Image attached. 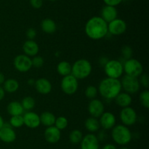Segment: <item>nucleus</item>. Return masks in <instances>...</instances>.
Masks as SVG:
<instances>
[{
  "label": "nucleus",
  "instance_id": "obj_1",
  "mask_svg": "<svg viewBox=\"0 0 149 149\" xmlns=\"http://www.w3.org/2000/svg\"><path fill=\"white\" fill-rule=\"evenodd\" d=\"M84 31L89 38L98 40L109 34L108 23L100 16H94L87 20Z\"/></svg>",
  "mask_w": 149,
  "mask_h": 149
},
{
  "label": "nucleus",
  "instance_id": "obj_2",
  "mask_svg": "<svg viewBox=\"0 0 149 149\" xmlns=\"http://www.w3.org/2000/svg\"><path fill=\"white\" fill-rule=\"evenodd\" d=\"M122 85L119 79L106 77L100 82L98 92L106 99H114V98L122 91Z\"/></svg>",
  "mask_w": 149,
  "mask_h": 149
},
{
  "label": "nucleus",
  "instance_id": "obj_3",
  "mask_svg": "<svg viewBox=\"0 0 149 149\" xmlns=\"http://www.w3.org/2000/svg\"><path fill=\"white\" fill-rule=\"evenodd\" d=\"M111 137L116 144L125 146L132 140V133L127 127L119 124L111 129Z\"/></svg>",
  "mask_w": 149,
  "mask_h": 149
},
{
  "label": "nucleus",
  "instance_id": "obj_4",
  "mask_svg": "<svg viewBox=\"0 0 149 149\" xmlns=\"http://www.w3.org/2000/svg\"><path fill=\"white\" fill-rule=\"evenodd\" d=\"M92 72L91 63L87 59L81 58L74 63L71 65V74L77 80L87 78Z\"/></svg>",
  "mask_w": 149,
  "mask_h": 149
},
{
  "label": "nucleus",
  "instance_id": "obj_5",
  "mask_svg": "<svg viewBox=\"0 0 149 149\" xmlns=\"http://www.w3.org/2000/svg\"><path fill=\"white\" fill-rule=\"evenodd\" d=\"M104 72L107 77L119 79L124 73L123 64L118 60H109L104 65Z\"/></svg>",
  "mask_w": 149,
  "mask_h": 149
},
{
  "label": "nucleus",
  "instance_id": "obj_6",
  "mask_svg": "<svg viewBox=\"0 0 149 149\" xmlns=\"http://www.w3.org/2000/svg\"><path fill=\"white\" fill-rule=\"evenodd\" d=\"M124 72L126 74L132 77H138L143 73V67L141 61L135 58H130L126 60L123 64Z\"/></svg>",
  "mask_w": 149,
  "mask_h": 149
},
{
  "label": "nucleus",
  "instance_id": "obj_7",
  "mask_svg": "<svg viewBox=\"0 0 149 149\" xmlns=\"http://www.w3.org/2000/svg\"><path fill=\"white\" fill-rule=\"evenodd\" d=\"M120 82L121 85H122V89H123L125 92L130 93V94L136 93L139 91L140 87H141L138 77H132V76L127 75V74L123 76Z\"/></svg>",
  "mask_w": 149,
  "mask_h": 149
},
{
  "label": "nucleus",
  "instance_id": "obj_8",
  "mask_svg": "<svg viewBox=\"0 0 149 149\" xmlns=\"http://www.w3.org/2000/svg\"><path fill=\"white\" fill-rule=\"evenodd\" d=\"M61 87L63 91L68 95H72L77 92L79 87L78 80L72 74L64 76L61 83Z\"/></svg>",
  "mask_w": 149,
  "mask_h": 149
},
{
  "label": "nucleus",
  "instance_id": "obj_9",
  "mask_svg": "<svg viewBox=\"0 0 149 149\" xmlns=\"http://www.w3.org/2000/svg\"><path fill=\"white\" fill-rule=\"evenodd\" d=\"M119 118L123 125L129 127L136 123L138 115L134 108L131 107H126V108H122V110L120 111Z\"/></svg>",
  "mask_w": 149,
  "mask_h": 149
},
{
  "label": "nucleus",
  "instance_id": "obj_10",
  "mask_svg": "<svg viewBox=\"0 0 149 149\" xmlns=\"http://www.w3.org/2000/svg\"><path fill=\"white\" fill-rule=\"evenodd\" d=\"M13 64L17 71L20 72H26L32 67L31 58L25 54H20L14 58Z\"/></svg>",
  "mask_w": 149,
  "mask_h": 149
},
{
  "label": "nucleus",
  "instance_id": "obj_11",
  "mask_svg": "<svg viewBox=\"0 0 149 149\" xmlns=\"http://www.w3.org/2000/svg\"><path fill=\"white\" fill-rule=\"evenodd\" d=\"M127 30V23L124 20L116 18L108 23V32L112 35L119 36Z\"/></svg>",
  "mask_w": 149,
  "mask_h": 149
},
{
  "label": "nucleus",
  "instance_id": "obj_12",
  "mask_svg": "<svg viewBox=\"0 0 149 149\" xmlns=\"http://www.w3.org/2000/svg\"><path fill=\"white\" fill-rule=\"evenodd\" d=\"M88 112L92 117L100 118L105 112V106L101 100L98 99H91L88 105Z\"/></svg>",
  "mask_w": 149,
  "mask_h": 149
},
{
  "label": "nucleus",
  "instance_id": "obj_13",
  "mask_svg": "<svg viewBox=\"0 0 149 149\" xmlns=\"http://www.w3.org/2000/svg\"><path fill=\"white\" fill-rule=\"evenodd\" d=\"M81 149H99V140L94 134H87L84 136L80 143Z\"/></svg>",
  "mask_w": 149,
  "mask_h": 149
},
{
  "label": "nucleus",
  "instance_id": "obj_14",
  "mask_svg": "<svg viewBox=\"0 0 149 149\" xmlns=\"http://www.w3.org/2000/svg\"><path fill=\"white\" fill-rule=\"evenodd\" d=\"M116 117L114 114L111 112H104L100 116L99 123L100 127L105 130L111 129L116 125Z\"/></svg>",
  "mask_w": 149,
  "mask_h": 149
},
{
  "label": "nucleus",
  "instance_id": "obj_15",
  "mask_svg": "<svg viewBox=\"0 0 149 149\" xmlns=\"http://www.w3.org/2000/svg\"><path fill=\"white\" fill-rule=\"evenodd\" d=\"M24 125L30 129H36L41 124L39 115L33 111H27L23 115Z\"/></svg>",
  "mask_w": 149,
  "mask_h": 149
},
{
  "label": "nucleus",
  "instance_id": "obj_16",
  "mask_svg": "<svg viewBox=\"0 0 149 149\" xmlns=\"http://www.w3.org/2000/svg\"><path fill=\"white\" fill-rule=\"evenodd\" d=\"M44 137L47 142L49 143H56L61 140V130L58 129L55 126L47 127L44 132Z\"/></svg>",
  "mask_w": 149,
  "mask_h": 149
},
{
  "label": "nucleus",
  "instance_id": "obj_17",
  "mask_svg": "<svg viewBox=\"0 0 149 149\" xmlns=\"http://www.w3.org/2000/svg\"><path fill=\"white\" fill-rule=\"evenodd\" d=\"M16 133L13 127L4 124L0 129V140L6 143H11L15 140Z\"/></svg>",
  "mask_w": 149,
  "mask_h": 149
},
{
  "label": "nucleus",
  "instance_id": "obj_18",
  "mask_svg": "<svg viewBox=\"0 0 149 149\" xmlns=\"http://www.w3.org/2000/svg\"><path fill=\"white\" fill-rule=\"evenodd\" d=\"M34 87L38 93L43 95L50 93L52 89V83L48 79L45 78V77H41L35 80Z\"/></svg>",
  "mask_w": 149,
  "mask_h": 149
},
{
  "label": "nucleus",
  "instance_id": "obj_19",
  "mask_svg": "<svg viewBox=\"0 0 149 149\" xmlns=\"http://www.w3.org/2000/svg\"><path fill=\"white\" fill-rule=\"evenodd\" d=\"M118 12L116 7L105 5L100 11V17L107 23L117 18Z\"/></svg>",
  "mask_w": 149,
  "mask_h": 149
},
{
  "label": "nucleus",
  "instance_id": "obj_20",
  "mask_svg": "<svg viewBox=\"0 0 149 149\" xmlns=\"http://www.w3.org/2000/svg\"><path fill=\"white\" fill-rule=\"evenodd\" d=\"M23 50L25 55L29 57H33L37 55V53H39V45L34 40L27 39L23 43Z\"/></svg>",
  "mask_w": 149,
  "mask_h": 149
},
{
  "label": "nucleus",
  "instance_id": "obj_21",
  "mask_svg": "<svg viewBox=\"0 0 149 149\" xmlns=\"http://www.w3.org/2000/svg\"><path fill=\"white\" fill-rule=\"evenodd\" d=\"M114 99L116 105L122 108H126V107H130L132 102L131 94L127 93V92L121 91L120 93L114 98Z\"/></svg>",
  "mask_w": 149,
  "mask_h": 149
},
{
  "label": "nucleus",
  "instance_id": "obj_22",
  "mask_svg": "<svg viewBox=\"0 0 149 149\" xmlns=\"http://www.w3.org/2000/svg\"><path fill=\"white\" fill-rule=\"evenodd\" d=\"M7 112L10 114L11 116L14 115H21L23 114L24 110L22 107L21 103L17 101H13L8 104L7 107Z\"/></svg>",
  "mask_w": 149,
  "mask_h": 149
},
{
  "label": "nucleus",
  "instance_id": "obj_23",
  "mask_svg": "<svg viewBox=\"0 0 149 149\" xmlns=\"http://www.w3.org/2000/svg\"><path fill=\"white\" fill-rule=\"evenodd\" d=\"M41 29L45 33L52 34L56 32L57 25L52 19L45 18L41 23Z\"/></svg>",
  "mask_w": 149,
  "mask_h": 149
},
{
  "label": "nucleus",
  "instance_id": "obj_24",
  "mask_svg": "<svg viewBox=\"0 0 149 149\" xmlns=\"http://www.w3.org/2000/svg\"><path fill=\"white\" fill-rule=\"evenodd\" d=\"M39 118H40L41 124L47 127L54 126L55 119H56L55 115L52 112H49V111H45V112H42L39 115Z\"/></svg>",
  "mask_w": 149,
  "mask_h": 149
},
{
  "label": "nucleus",
  "instance_id": "obj_25",
  "mask_svg": "<svg viewBox=\"0 0 149 149\" xmlns=\"http://www.w3.org/2000/svg\"><path fill=\"white\" fill-rule=\"evenodd\" d=\"M3 89L4 91L7 93H13L17 91L19 89V83L14 78H10L5 80L3 83Z\"/></svg>",
  "mask_w": 149,
  "mask_h": 149
},
{
  "label": "nucleus",
  "instance_id": "obj_26",
  "mask_svg": "<svg viewBox=\"0 0 149 149\" xmlns=\"http://www.w3.org/2000/svg\"><path fill=\"white\" fill-rule=\"evenodd\" d=\"M84 126L87 130L90 132H95V131H98L100 129V123H99V120L97 118L95 117L90 116V118H87L84 122Z\"/></svg>",
  "mask_w": 149,
  "mask_h": 149
},
{
  "label": "nucleus",
  "instance_id": "obj_27",
  "mask_svg": "<svg viewBox=\"0 0 149 149\" xmlns=\"http://www.w3.org/2000/svg\"><path fill=\"white\" fill-rule=\"evenodd\" d=\"M57 71L60 75L66 76L71 74V65L68 61H62L57 66Z\"/></svg>",
  "mask_w": 149,
  "mask_h": 149
},
{
  "label": "nucleus",
  "instance_id": "obj_28",
  "mask_svg": "<svg viewBox=\"0 0 149 149\" xmlns=\"http://www.w3.org/2000/svg\"><path fill=\"white\" fill-rule=\"evenodd\" d=\"M20 103H21V105L24 110L31 111L32 109L34 108L36 102H35L34 99H33L32 96H25V97L22 99Z\"/></svg>",
  "mask_w": 149,
  "mask_h": 149
},
{
  "label": "nucleus",
  "instance_id": "obj_29",
  "mask_svg": "<svg viewBox=\"0 0 149 149\" xmlns=\"http://www.w3.org/2000/svg\"><path fill=\"white\" fill-rule=\"evenodd\" d=\"M83 138V134L80 130L74 129L70 132L69 140L72 144H79Z\"/></svg>",
  "mask_w": 149,
  "mask_h": 149
},
{
  "label": "nucleus",
  "instance_id": "obj_30",
  "mask_svg": "<svg viewBox=\"0 0 149 149\" xmlns=\"http://www.w3.org/2000/svg\"><path fill=\"white\" fill-rule=\"evenodd\" d=\"M9 123H10V127H14V128H20L22 126L24 125L23 115L11 116Z\"/></svg>",
  "mask_w": 149,
  "mask_h": 149
},
{
  "label": "nucleus",
  "instance_id": "obj_31",
  "mask_svg": "<svg viewBox=\"0 0 149 149\" xmlns=\"http://www.w3.org/2000/svg\"><path fill=\"white\" fill-rule=\"evenodd\" d=\"M55 127L59 130H63L68 127V121L65 116H59L56 118L55 121Z\"/></svg>",
  "mask_w": 149,
  "mask_h": 149
},
{
  "label": "nucleus",
  "instance_id": "obj_32",
  "mask_svg": "<svg viewBox=\"0 0 149 149\" xmlns=\"http://www.w3.org/2000/svg\"><path fill=\"white\" fill-rule=\"evenodd\" d=\"M139 100L141 105L146 108H149V91L148 89L143 91L139 96Z\"/></svg>",
  "mask_w": 149,
  "mask_h": 149
},
{
  "label": "nucleus",
  "instance_id": "obj_33",
  "mask_svg": "<svg viewBox=\"0 0 149 149\" xmlns=\"http://www.w3.org/2000/svg\"><path fill=\"white\" fill-rule=\"evenodd\" d=\"M97 93H98L97 89L95 86H93V85L87 86L86 88L85 91H84V94L90 99H95L96 96L97 95Z\"/></svg>",
  "mask_w": 149,
  "mask_h": 149
},
{
  "label": "nucleus",
  "instance_id": "obj_34",
  "mask_svg": "<svg viewBox=\"0 0 149 149\" xmlns=\"http://www.w3.org/2000/svg\"><path fill=\"white\" fill-rule=\"evenodd\" d=\"M31 63H32V67H34L36 68H40L42 66L44 65L45 63V60L40 56H35L31 58Z\"/></svg>",
  "mask_w": 149,
  "mask_h": 149
},
{
  "label": "nucleus",
  "instance_id": "obj_35",
  "mask_svg": "<svg viewBox=\"0 0 149 149\" xmlns=\"http://www.w3.org/2000/svg\"><path fill=\"white\" fill-rule=\"evenodd\" d=\"M132 48L129 45H125L122 48V55L126 60L132 58Z\"/></svg>",
  "mask_w": 149,
  "mask_h": 149
},
{
  "label": "nucleus",
  "instance_id": "obj_36",
  "mask_svg": "<svg viewBox=\"0 0 149 149\" xmlns=\"http://www.w3.org/2000/svg\"><path fill=\"white\" fill-rule=\"evenodd\" d=\"M139 83L140 85L142 86H143L146 89H148L149 87V78L148 74H146V73H143L142 74L139 76Z\"/></svg>",
  "mask_w": 149,
  "mask_h": 149
},
{
  "label": "nucleus",
  "instance_id": "obj_37",
  "mask_svg": "<svg viewBox=\"0 0 149 149\" xmlns=\"http://www.w3.org/2000/svg\"><path fill=\"white\" fill-rule=\"evenodd\" d=\"M26 37L28 38V39H31L33 40L34 38L36 36V32L33 28H29V29H27L26 32Z\"/></svg>",
  "mask_w": 149,
  "mask_h": 149
},
{
  "label": "nucleus",
  "instance_id": "obj_38",
  "mask_svg": "<svg viewBox=\"0 0 149 149\" xmlns=\"http://www.w3.org/2000/svg\"><path fill=\"white\" fill-rule=\"evenodd\" d=\"M30 4L33 8L39 9L43 5V0H30Z\"/></svg>",
  "mask_w": 149,
  "mask_h": 149
},
{
  "label": "nucleus",
  "instance_id": "obj_39",
  "mask_svg": "<svg viewBox=\"0 0 149 149\" xmlns=\"http://www.w3.org/2000/svg\"><path fill=\"white\" fill-rule=\"evenodd\" d=\"M103 1L106 5L116 7L117 5L120 4L123 0H103Z\"/></svg>",
  "mask_w": 149,
  "mask_h": 149
},
{
  "label": "nucleus",
  "instance_id": "obj_40",
  "mask_svg": "<svg viewBox=\"0 0 149 149\" xmlns=\"http://www.w3.org/2000/svg\"><path fill=\"white\" fill-rule=\"evenodd\" d=\"M102 149H117V148H116V147L113 144H111V143H109V144L105 145L103 146V148H102Z\"/></svg>",
  "mask_w": 149,
  "mask_h": 149
},
{
  "label": "nucleus",
  "instance_id": "obj_41",
  "mask_svg": "<svg viewBox=\"0 0 149 149\" xmlns=\"http://www.w3.org/2000/svg\"><path fill=\"white\" fill-rule=\"evenodd\" d=\"M4 96H5V91H4V89L0 86V101L4 99Z\"/></svg>",
  "mask_w": 149,
  "mask_h": 149
},
{
  "label": "nucleus",
  "instance_id": "obj_42",
  "mask_svg": "<svg viewBox=\"0 0 149 149\" xmlns=\"http://www.w3.org/2000/svg\"><path fill=\"white\" fill-rule=\"evenodd\" d=\"M5 81V77L2 72H0V86L3 85L4 82Z\"/></svg>",
  "mask_w": 149,
  "mask_h": 149
},
{
  "label": "nucleus",
  "instance_id": "obj_43",
  "mask_svg": "<svg viewBox=\"0 0 149 149\" xmlns=\"http://www.w3.org/2000/svg\"><path fill=\"white\" fill-rule=\"evenodd\" d=\"M4 119H3V118L1 117V115H0V129H1L3 126H4Z\"/></svg>",
  "mask_w": 149,
  "mask_h": 149
},
{
  "label": "nucleus",
  "instance_id": "obj_44",
  "mask_svg": "<svg viewBox=\"0 0 149 149\" xmlns=\"http://www.w3.org/2000/svg\"><path fill=\"white\" fill-rule=\"evenodd\" d=\"M34 83H35V80H33V79H29V80H28V84L30 85V86H33V85H34Z\"/></svg>",
  "mask_w": 149,
  "mask_h": 149
},
{
  "label": "nucleus",
  "instance_id": "obj_45",
  "mask_svg": "<svg viewBox=\"0 0 149 149\" xmlns=\"http://www.w3.org/2000/svg\"><path fill=\"white\" fill-rule=\"evenodd\" d=\"M119 149H130V148H128L125 147V146H122V147L121 148H119Z\"/></svg>",
  "mask_w": 149,
  "mask_h": 149
},
{
  "label": "nucleus",
  "instance_id": "obj_46",
  "mask_svg": "<svg viewBox=\"0 0 149 149\" xmlns=\"http://www.w3.org/2000/svg\"><path fill=\"white\" fill-rule=\"evenodd\" d=\"M49 1H57V0H49Z\"/></svg>",
  "mask_w": 149,
  "mask_h": 149
}]
</instances>
